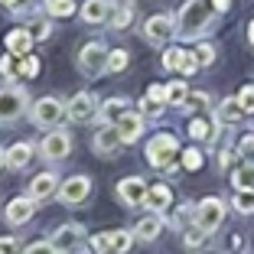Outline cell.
I'll return each instance as SVG.
<instances>
[{"instance_id":"4fadbf2b","label":"cell","mask_w":254,"mask_h":254,"mask_svg":"<svg viewBox=\"0 0 254 254\" xmlns=\"http://www.w3.org/2000/svg\"><path fill=\"white\" fill-rule=\"evenodd\" d=\"M36 215V202L30 199V195H16L13 202H10L7 209H3V218H7L13 228H20V225H26L30 218Z\"/></svg>"},{"instance_id":"603a6c76","label":"cell","mask_w":254,"mask_h":254,"mask_svg":"<svg viewBox=\"0 0 254 254\" xmlns=\"http://www.w3.org/2000/svg\"><path fill=\"white\" fill-rule=\"evenodd\" d=\"M82 20L85 23H105L108 20V0H85L82 3Z\"/></svg>"},{"instance_id":"8d00e7d4","label":"cell","mask_w":254,"mask_h":254,"mask_svg":"<svg viewBox=\"0 0 254 254\" xmlns=\"http://www.w3.org/2000/svg\"><path fill=\"white\" fill-rule=\"evenodd\" d=\"M238 105L245 114H254V85H245V88L238 91Z\"/></svg>"},{"instance_id":"52a82bcc","label":"cell","mask_w":254,"mask_h":254,"mask_svg":"<svg viewBox=\"0 0 254 254\" xmlns=\"http://www.w3.org/2000/svg\"><path fill=\"white\" fill-rule=\"evenodd\" d=\"M222 222H225V202L222 199L209 195V199H202L199 205H195V225H199L205 235H212Z\"/></svg>"},{"instance_id":"d590c367","label":"cell","mask_w":254,"mask_h":254,"mask_svg":"<svg viewBox=\"0 0 254 254\" xmlns=\"http://www.w3.org/2000/svg\"><path fill=\"white\" fill-rule=\"evenodd\" d=\"M26 30L33 33V39H49V36H53V23H49V20H33Z\"/></svg>"},{"instance_id":"74e56055","label":"cell","mask_w":254,"mask_h":254,"mask_svg":"<svg viewBox=\"0 0 254 254\" xmlns=\"http://www.w3.org/2000/svg\"><path fill=\"white\" fill-rule=\"evenodd\" d=\"M20 75H26V78H36V75H39V59H36V56H23Z\"/></svg>"},{"instance_id":"7402d4cb","label":"cell","mask_w":254,"mask_h":254,"mask_svg":"<svg viewBox=\"0 0 254 254\" xmlns=\"http://www.w3.org/2000/svg\"><path fill=\"white\" fill-rule=\"evenodd\" d=\"M33 33L23 26V30H13V33H7V49L13 56H30V49H33Z\"/></svg>"},{"instance_id":"f6af8a7d","label":"cell","mask_w":254,"mask_h":254,"mask_svg":"<svg viewBox=\"0 0 254 254\" xmlns=\"http://www.w3.org/2000/svg\"><path fill=\"white\" fill-rule=\"evenodd\" d=\"M147 98H150V101H157V105H163V101H166V85H150Z\"/></svg>"},{"instance_id":"7dc6e473","label":"cell","mask_w":254,"mask_h":254,"mask_svg":"<svg viewBox=\"0 0 254 254\" xmlns=\"http://www.w3.org/2000/svg\"><path fill=\"white\" fill-rule=\"evenodd\" d=\"M212 10L225 13V10H232V0H212Z\"/></svg>"},{"instance_id":"5bb4252c","label":"cell","mask_w":254,"mask_h":254,"mask_svg":"<svg viewBox=\"0 0 254 254\" xmlns=\"http://www.w3.org/2000/svg\"><path fill=\"white\" fill-rule=\"evenodd\" d=\"M163 68H170V72H183V75H192L195 68H199V59H195V53H186V49H166L163 53Z\"/></svg>"},{"instance_id":"ba28073f","label":"cell","mask_w":254,"mask_h":254,"mask_svg":"<svg viewBox=\"0 0 254 254\" xmlns=\"http://www.w3.org/2000/svg\"><path fill=\"white\" fill-rule=\"evenodd\" d=\"M173 36H176V20L166 16V13H157V16H150V20L143 23V39H147L150 46H166Z\"/></svg>"},{"instance_id":"e575fe53","label":"cell","mask_w":254,"mask_h":254,"mask_svg":"<svg viewBox=\"0 0 254 254\" xmlns=\"http://www.w3.org/2000/svg\"><path fill=\"white\" fill-rule=\"evenodd\" d=\"M183 241H186V248H199L202 241H205V232H202L199 225H189V228H183Z\"/></svg>"},{"instance_id":"60d3db41","label":"cell","mask_w":254,"mask_h":254,"mask_svg":"<svg viewBox=\"0 0 254 254\" xmlns=\"http://www.w3.org/2000/svg\"><path fill=\"white\" fill-rule=\"evenodd\" d=\"M238 157L254 160V134H245V137H241V143H238Z\"/></svg>"},{"instance_id":"b9f144b4","label":"cell","mask_w":254,"mask_h":254,"mask_svg":"<svg viewBox=\"0 0 254 254\" xmlns=\"http://www.w3.org/2000/svg\"><path fill=\"white\" fill-rule=\"evenodd\" d=\"M195 59H199V65H212V59H215V49H212L209 43H202L199 49H195Z\"/></svg>"},{"instance_id":"cb8c5ba5","label":"cell","mask_w":254,"mask_h":254,"mask_svg":"<svg viewBox=\"0 0 254 254\" xmlns=\"http://www.w3.org/2000/svg\"><path fill=\"white\" fill-rule=\"evenodd\" d=\"M245 118V111H241V105H238V98H225L222 105H218V121L222 124H238V121Z\"/></svg>"},{"instance_id":"d6a6232c","label":"cell","mask_w":254,"mask_h":254,"mask_svg":"<svg viewBox=\"0 0 254 254\" xmlns=\"http://www.w3.org/2000/svg\"><path fill=\"white\" fill-rule=\"evenodd\" d=\"M186 95H189L186 82H170V85H166V101H170V105H183Z\"/></svg>"},{"instance_id":"4316f807","label":"cell","mask_w":254,"mask_h":254,"mask_svg":"<svg viewBox=\"0 0 254 254\" xmlns=\"http://www.w3.org/2000/svg\"><path fill=\"white\" fill-rule=\"evenodd\" d=\"M189 137H195V140H215V124L205 118H195L189 124Z\"/></svg>"},{"instance_id":"9c48e42d","label":"cell","mask_w":254,"mask_h":254,"mask_svg":"<svg viewBox=\"0 0 254 254\" xmlns=\"http://www.w3.org/2000/svg\"><path fill=\"white\" fill-rule=\"evenodd\" d=\"M88 195H91V180L88 176H68L65 183H59L56 199H59L62 205H82V202H88Z\"/></svg>"},{"instance_id":"2e32d148","label":"cell","mask_w":254,"mask_h":254,"mask_svg":"<svg viewBox=\"0 0 254 254\" xmlns=\"http://www.w3.org/2000/svg\"><path fill=\"white\" fill-rule=\"evenodd\" d=\"M143 195H147V183L140 180V176H127V180L118 183V199L124 202V205H143Z\"/></svg>"},{"instance_id":"277c9868","label":"cell","mask_w":254,"mask_h":254,"mask_svg":"<svg viewBox=\"0 0 254 254\" xmlns=\"http://www.w3.org/2000/svg\"><path fill=\"white\" fill-rule=\"evenodd\" d=\"M39 153H43L46 163H59L72 153V134L56 127V130H46V137L39 140Z\"/></svg>"},{"instance_id":"816d5d0a","label":"cell","mask_w":254,"mask_h":254,"mask_svg":"<svg viewBox=\"0 0 254 254\" xmlns=\"http://www.w3.org/2000/svg\"><path fill=\"white\" fill-rule=\"evenodd\" d=\"M3 166H7V160H3V150H0V170H3Z\"/></svg>"},{"instance_id":"f35d334b","label":"cell","mask_w":254,"mask_h":254,"mask_svg":"<svg viewBox=\"0 0 254 254\" xmlns=\"http://www.w3.org/2000/svg\"><path fill=\"white\" fill-rule=\"evenodd\" d=\"M23 254H59L53 241H33L30 248H23Z\"/></svg>"},{"instance_id":"f546056e","label":"cell","mask_w":254,"mask_h":254,"mask_svg":"<svg viewBox=\"0 0 254 254\" xmlns=\"http://www.w3.org/2000/svg\"><path fill=\"white\" fill-rule=\"evenodd\" d=\"M127 62H130V56H127L124 49H111L108 59H105V72H124Z\"/></svg>"},{"instance_id":"8992f818","label":"cell","mask_w":254,"mask_h":254,"mask_svg":"<svg viewBox=\"0 0 254 254\" xmlns=\"http://www.w3.org/2000/svg\"><path fill=\"white\" fill-rule=\"evenodd\" d=\"M176 153H180V143H176V137H173V134L150 137V143H147V160H150V166L166 170V166L173 163V157H176Z\"/></svg>"},{"instance_id":"3957f363","label":"cell","mask_w":254,"mask_h":254,"mask_svg":"<svg viewBox=\"0 0 254 254\" xmlns=\"http://www.w3.org/2000/svg\"><path fill=\"white\" fill-rule=\"evenodd\" d=\"M26 108H30L26 88H20V85H3V88H0V124L16 121Z\"/></svg>"},{"instance_id":"ac0fdd59","label":"cell","mask_w":254,"mask_h":254,"mask_svg":"<svg viewBox=\"0 0 254 254\" xmlns=\"http://www.w3.org/2000/svg\"><path fill=\"white\" fill-rule=\"evenodd\" d=\"M173 202V192L170 186H163V183H157V186H147V195H143V205H147L150 212H157V215H163L166 209H170Z\"/></svg>"},{"instance_id":"f1b7e54d","label":"cell","mask_w":254,"mask_h":254,"mask_svg":"<svg viewBox=\"0 0 254 254\" xmlns=\"http://www.w3.org/2000/svg\"><path fill=\"white\" fill-rule=\"evenodd\" d=\"M232 205L241 212V215L254 212V189H235V199H232Z\"/></svg>"},{"instance_id":"e0dca14e","label":"cell","mask_w":254,"mask_h":254,"mask_svg":"<svg viewBox=\"0 0 254 254\" xmlns=\"http://www.w3.org/2000/svg\"><path fill=\"white\" fill-rule=\"evenodd\" d=\"M56 192H59V176H56L53 170L39 173L36 180L30 183V199L33 202H46V199H53Z\"/></svg>"},{"instance_id":"c3c4849f","label":"cell","mask_w":254,"mask_h":254,"mask_svg":"<svg viewBox=\"0 0 254 254\" xmlns=\"http://www.w3.org/2000/svg\"><path fill=\"white\" fill-rule=\"evenodd\" d=\"M228 160H232V153H228V150H222V153H218V166L225 170V166H228Z\"/></svg>"},{"instance_id":"30bf717a","label":"cell","mask_w":254,"mask_h":254,"mask_svg":"<svg viewBox=\"0 0 254 254\" xmlns=\"http://www.w3.org/2000/svg\"><path fill=\"white\" fill-rule=\"evenodd\" d=\"M130 245H134V235L130 232H101L91 238L95 254H127Z\"/></svg>"},{"instance_id":"836d02e7","label":"cell","mask_w":254,"mask_h":254,"mask_svg":"<svg viewBox=\"0 0 254 254\" xmlns=\"http://www.w3.org/2000/svg\"><path fill=\"white\" fill-rule=\"evenodd\" d=\"M173 225H176V228H189V225H195V205H180V212H176V215H173Z\"/></svg>"},{"instance_id":"f5cc1de1","label":"cell","mask_w":254,"mask_h":254,"mask_svg":"<svg viewBox=\"0 0 254 254\" xmlns=\"http://www.w3.org/2000/svg\"><path fill=\"white\" fill-rule=\"evenodd\" d=\"M108 3H124V0H108Z\"/></svg>"},{"instance_id":"1f68e13d","label":"cell","mask_w":254,"mask_h":254,"mask_svg":"<svg viewBox=\"0 0 254 254\" xmlns=\"http://www.w3.org/2000/svg\"><path fill=\"white\" fill-rule=\"evenodd\" d=\"M180 108L183 111H202V108H209V95H205V91H189Z\"/></svg>"},{"instance_id":"484cf974","label":"cell","mask_w":254,"mask_h":254,"mask_svg":"<svg viewBox=\"0 0 254 254\" xmlns=\"http://www.w3.org/2000/svg\"><path fill=\"white\" fill-rule=\"evenodd\" d=\"M124 114H127V101H124V98H111V101H105V105H101V118L111 121V124H118Z\"/></svg>"},{"instance_id":"ee69618b","label":"cell","mask_w":254,"mask_h":254,"mask_svg":"<svg viewBox=\"0 0 254 254\" xmlns=\"http://www.w3.org/2000/svg\"><path fill=\"white\" fill-rule=\"evenodd\" d=\"M16 72H20V68L13 65V56H7V59H0V75H3V78H13Z\"/></svg>"},{"instance_id":"7a4b0ae2","label":"cell","mask_w":254,"mask_h":254,"mask_svg":"<svg viewBox=\"0 0 254 254\" xmlns=\"http://www.w3.org/2000/svg\"><path fill=\"white\" fill-rule=\"evenodd\" d=\"M65 118H68L65 105H62L59 98H39L36 105H33V111H30V121L36 127H43V130H56Z\"/></svg>"},{"instance_id":"d4e9b609","label":"cell","mask_w":254,"mask_h":254,"mask_svg":"<svg viewBox=\"0 0 254 254\" xmlns=\"http://www.w3.org/2000/svg\"><path fill=\"white\" fill-rule=\"evenodd\" d=\"M232 186L235 189H254V163H241L232 170Z\"/></svg>"},{"instance_id":"44dd1931","label":"cell","mask_w":254,"mask_h":254,"mask_svg":"<svg viewBox=\"0 0 254 254\" xmlns=\"http://www.w3.org/2000/svg\"><path fill=\"white\" fill-rule=\"evenodd\" d=\"M160 232H163V215H157V212L143 215L140 222H137V228H134V235H137L140 241H153Z\"/></svg>"},{"instance_id":"f907efd6","label":"cell","mask_w":254,"mask_h":254,"mask_svg":"<svg viewBox=\"0 0 254 254\" xmlns=\"http://www.w3.org/2000/svg\"><path fill=\"white\" fill-rule=\"evenodd\" d=\"M0 3H3V7H16V0H0Z\"/></svg>"},{"instance_id":"681fc988","label":"cell","mask_w":254,"mask_h":254,"mask_svg":"<svg viewBox=\"0 0 254 254\" xmlns=\"http://www.w3.org/2000/svg\"><path fill=\"white\" fill-rule=\"evenodd\" d=\"M248 43H251V46H254V20H251V23H248Z\"/></svg>"},{"instance_id":"8fae6325","label":"cell","mask_w":254,"mask_h":254,"mask_svg":"<svg viewBox=\"0 0 254 254\" xmlns=\"http://www.w3.org/2000/svg\"><path fill=\"white\" fill-rule=\"evenodd\" d=\"M49 241L56 245L59 254H78L82 251V241H85V228L75 225V222H68V225H62V228H56Z\"/></svg>"},{"instance_id":"4dcf8cb0","label":"cell","mask_w":254,"mask_h":254,"mask_svg":"<svg viewBox=\"0 0 254 254\" xmlns=\"http://www.w3.org/2000/svg\"><path fill=\"white\" fill-rule=\"evenodd\" d=\"M46 13L49 16H72L75 0H46Z\"/></svg>"},{"instance_id":"d6986e66","label":"cell","mask_w":254,"mask_h":254,"mask_svg":"<svg viewBox=\"0 0 254 254\" xmlns=\"http://www.w3.org/2000/svg\"><path fill=\"white\" fill-rule=\"evenodd\" d=\"M3 160H7L10 170H26L33 163V143H26V140L13 143L10 150H3Z\"/></svg>"},{"instance_id":"5b68a950","label":"cell","mask_w":254,"mask_h":254,"mask_svg":"<svg viewBox=\"0 0 254 254\" xmlns=\"http://www.w3.org/2000/svg\"><path fill=\"white\" fill-rule=\"evenodd\" d=\"M105 59H108L105 43H85L78 49V56H75V65H78V72L85 78H95V75L105 72Z\"/></svg>"},{"instance_id":"6da1fadb","label":"cell","mask_w":254,"mask_h":254,"mask_svg":"<svg viewBox=\"0 0 254 254\" xmlns=\"http://www.w3.org/2000/svg\"><path fill=\"white\" fill-rule=\"evenodd\" d=\"M212 26V3L209 0H186L176 16V36L195 39Z\"/></svg>"},{"instance_id":"bcb514c9","label":"cell","mask_w":254,"mask_h":254,"mask_svg":"<svg viewBox=\"0 0 254 254\" xmlns=\"http://www.w3.org/2000/svg\"><path fill=\"white\" fill-rule=\"evenodd\" d=\"M140 111L150 114V118H157V114H160V105H157V101H150V98H143V101H140Z\"/></svg>"},{"instance_id":"ffe728a7","label":"cell","mask_w":254,"mask_h":254,"mask_svg":"<svg viewBox=\"0 0 254 254\" xmlns=\"http://www.w3.org/2000/svg\"><path fill=\"white\" fill-rule=\"evenodd\" d=\"M114 127H118V134H121L124 143H134V140H140V134H143V118L134 114V111H127Z\"/></svg>"},{"instance_id":"7bdbcfd3","label":"cell","mask_w":254,"mask_h":254,"mask_svg":"<svg viewBox=\"0 0 254 254\" xmlns=\"http://www.w3.org/2000/svg\"><path fill=\"white\" fill-rule=\"evenodd\" d=\"M0 254H23L20 251V241L10 238V235H7V238H0Z\"/></svg>"},{"instance_id":"83f0119b","label":"cell","mask_w":254,"mask_h":254,"mask_svg":"<svg viewBox=\"0 0 254 254\" xmlns=\"http://www.w3.org/2000/svg\"><path fill=\"white\" fill-rule=\"evenodd\" d=\"M130 23H134V7H130V3H127V7H118V13L108 16V26H111V30H127Z\"/></svg>"},{"instance_id":"9a60e30c","label":"cell","mask_w":254,"mask_h":254,"mask_svg":"<svg viewBox=\"0 0 254 254\" xmlns=\"http://www.w3.org/2000/svg\"><path fill=\"white\" fill-rule=\"evenodd\" d=\"M91 147H95V153H101V157H118L124 140H121L118 127H101V130L91 137Z\"/></svg>"},{"instance_id":"ab89813d","label":"cell","mask_w":254,"mask_h":254,"mask_svg":"<svg viewBox=\"0 0 254 254\" xmlns=\"http://www.w3.org/2000/svg\"><path fill=\"white\" fill-rule=\"evenodd\" d=\"M183 166H186L189 173H195L202 166V153L199 150H186V153H183Z\"/></svg>"},{"instance_id":"7c38bea8","label":"cell","mask_w":254,"mask_h":254,"mask_svg":"<svg viewBox=\"0 0 254 254\" xmlns=\"http://www.w3.org/2000/svg\"><path fill=\"white\" fill-rule=\"evenodd\" d=\"M98 111H101V108H98V98L91 95V91H78V95L65 105V114L75 121V124H88Z\"/></svg>"}]
</instances>
